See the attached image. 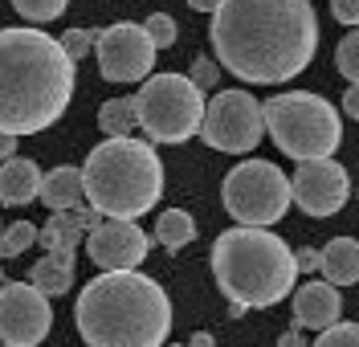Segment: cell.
I'll return each mask as SVG.
<instances>
[{
  "mask_svg": "<svg viewBox=\"0 0 359 347\" xmlns=\"http://www.w3.org/2000/svg\"><path fill=\"white\" fill-rule=\"evenodd\" d=\"M347 192H351V180L347 172L339 168L331 156L323 160H302L298 172H294V200L302 212L311 217H331L347 205Z\"/></svg>",
  "mask_w": 359,
  "mask_h": 347,
  "instance_id": "12",
  "label": "cell"
},
{
  "mask_svg": "<svg viewBox=\"0 0 359 347\" xmlns=\"http://www.w3.org/2000/svg\"><path fill=\"white\" fill-rule=\"evenodd\" d=\"M17 156V135H8V131H0V163L13 160Z\"/></svg>",
  "mask_w": 359,
  "mask_h": 347,
  "instance_id": "32",
  "label": "cell"
},
{
  "mask_svg": "<svg viewBox=\"0 0 359 347\" xmlns=\"http://www.w3.org/2000/svg\"><path fill=\"white\" fill-rule=\"evenodd\" d=\"M94 57H98V74L107 82H135V78H147L151 74L156 41L147 37L143 25L118 21L94 37Z\"/></svg>",
  "mask_w": 359,
  "mask_h": 347,
  "instance_id": "10",
  "label": "cell"
},
{
  "mask_svg": "<svg viewBox=\"0 0 359 347\" xmlns=\"http://www.w3.org/2000/svg\"><path fill=\"white\" fill-rule=\"evenodd\" d=\"M339 311H343V299L335 282H306L294 294V323L306 331H327L331 323H339Z\"/></svg>",
  "mask_w": 359,
  "mask_h": 347,
  "instance_id": "14",
  "label": "cell"
},
{
  "mask_svg": "<svg viewBox=\"0 0 359 347\" xmlns=\"http://www.w3.org/2000/svg\"><path fill=\"white\" fill-rule=\"evenodd\" d=\"M82 233L86 229L74 221V208H53V217L37 229V241H41L45 250H78Z\"/></svg>",
  "mask_w": 359,
  "mask_h": 347,
  "instance_id": "19",
  "label": "cell"
},
{
  "mask_svg": "<svg viewBox=\"0 0 359 347\" xmlns=\"http://www.w3.org/2000/svg\"><path fill=\"white\" fill-rule=\"evenodd\" d=\"M86 200L102 217H143L159 200L163 188V163L151 143L127 135H111L102 147L86 156Z\"/></svg>",
  "mask_w": 359,
  "mask_h": 347,
  "instance_id": "5",
  "label": "cell"
},
{
  "mask_svg": "<svg viewBox=\"0 0 359 347\" xmlns=\"http://www.w3.org/2000/svg\"><path fill=\"white\" fill-rule=\"evenodd\" d=\"M294 200V180L282 176L278 163L245 160L224 176V208L237 225H273L286 217Z\"/></svg>",
  "mask_w": 359,
  "mask_h": 347,
  "instance_id": "8",
  "label": "cell"
},
{
  "mask_svg": "<svg viewBox=\"0 0 359 347\" xmlns=\"http://www.w3.org/2000/svg\"><path fill=\"white\" fill-rule=\"evenodd\" d=\"M335 62H339V74H343V78L359 82V29H355V33H347V37L339 41Z\"/></svg>",
  "mask_w": 359,
  "mask_h": 347,
  "instance_id": "23",
  "label": "cell"
},
{
  "mask_svg": "<svg viewBox=\"0 0 359 347\" xmlns=\"http://www.w3.org/2000/svg\"><path fill=\"white\" fill-rule=\"evenodd\" d=\"M212 274L229 299L245 302L253 311V306H273L290 294L298 261L282 237L266 233L262 225H241V229H229L217 237Z\"/></svg>",
  "mask_w": 359,
  "mask_h": 347,
  "instance_id": "4",
  "label": "cell"
},
{
  "mask_svg": "<svg viewBox=\"0 0 359 347\" xmlns=\"http://www.w3.org/2000/svg\"><path fill=\"white\" fill-rule=\"evenodd\" d=\"M331 13L339 25H359V0H331Z\"/></svg>",
  "mask_w": 359,
  "mask_h": 347,
  "instance_id": "28",
  "label": "cell"
},
{
  "mask_svg": "<svg viewBox=\"0 0 359 347\" xmlns=\"http://www.w3.org/2000/svg\"><path fill=\"white\" fill-rule=\"evenodd\" d=\"M41 200L49 208H78L86 200V176H82V168H53V172H45Z\"/></svg>",
  "mask_w": 359,
  "mask_h": 347,
  "instance_id": "16",
  "label": "cell"
},
{
  "mask_svg": "<svg viewBox=\"0 0 359 347\" xmlns=\"http://www.w3.org/2000/svg\"><path fill=\"white\" fill-rule=\"evenodd\" d=\"M135 123H139L135 98H111V102H102V111H98V127H102L107 135H131Z\"/></svg>",
  "mask_w": 359,
  "mask_h": 347,
  "instance_id": "21",
  "label": "cell"
},
{
  "mask_svg": "<svg viewBox=\"0 0 359 347\" xmlns=\"http://www.w3.org/2000/svg\"><path fill=\"white\" fill-rule=\"evenodd\" d=\"M188 4H192L196 13H217V8H221V0H188Z\"/></svg>",
  "mask_w": 359,
  "mask_h": 347,
  "instance_id": "33",
  "label": "cell"
},
{
  "mask_svg": "<svg viewBox=\"0 0 359 347\" xmlns=\"http://www.w3.org/2000/svg\"><path fill=\"white\" fill-rule=\"evenodd\" d=\"M192 237H196V225H192V217H188L184 208H168V212L156 221V241L168 250V254L184 250Z\"/></svg>",
  "mask_w": 359,
  "mask_h": 347,
  "instance_id": "20",
  "label": "cell"
},
{
  "mask_svg": "<svg viewBox=\"0 0 359 347\" xmlns=\"http://www.w3.org/2000/svg\"><path fill=\"white\" fill-rule=\"evenodd\" d=\"M37 196H41V172H37V163L21 160V156L0 163V200L4 205H29Z\"/></svg>",
  "mask_w": 359,
  "mask_h": 347,
  "instance_id": "15",
  "label": "cell"
},
{
  "mask_svg": "<svg viewBox=\"0 0 359 347\" xmlns=\"http://www.w3.org/2000/svg\"><path fill=\"white\" fill-rule=\"evenodd\" d=\"M192 82H196V86H212V82H217V66H212L208 57H196V62H192Z\"/></svg>",
  "mask_w": 359,
  "mask_h": 347,
  "instance_id": "29",
  "label": "cell"
},
{
  "mask_svg": "<svg viewBox=\"0 0 359 347\" xmlns=\"http://www.w3.org/2000/svg\"><path fill=\"white\" fill-rule=\"evenodd\" d=\"M0 347H13V343H0Z\"/></svg>",
  "mask_w": 359,
  "mask_h": 347,
  "instance_id": "36",
  "label": "cell"
},
{
  "mask_svg": "<svg viewBox=\"0 0 359 347\" xmlns=\"http://www.w3.org/2000/svg\"><path fill=\"white\" fill-rule=\"evenodd\" d=\"M74 282V250H45V257L33 266V286L45 294H66Z\"/></svg>",
  "mask_w": 359,
  "mask_h": 347,
  "instance_id": "18",
  "label": "cell"
},
{
  "mask_svg": "<svg viewBox=\"0 0 359 347\" xmlns=\"http://www.w3.org/2000/svg\"><path fill=\"white\" fill-rule=\"evenodd\" d=\"M86 250L98 270H139V261L151 250V237L127 217H111L86 233Z\"/></svg>",
  "mask_w": 359,
  "mask_h": 347,
  "instance_id": "13",
  "label": "cell"
},
{
  "mask_svg": "<svg viewBox=\"0 0 359 347\" xmlns=\"http://www.w3.org/2000/svg\"><path fill=\"white\" fill-rule=\"evenodd\" d=\"M266 131L269 139L290 156V160H323L331 156L343 139L335 107L323 94H273L266 107Z\"/></svg>",
  "mask_w": 359,
  "mask_h": 347,
  "instance_id": "6",
  "label": "cell"
},
{
  "mask_svg": "<svg viewBox=\"0 0 359 347\" xmlns=\"http://www.w3.org/2000/svg\"><path fill=\"white\" fill-rule=\"evenodd\" d=\"M53 311L49 294L37 290L33 282H4L0 290V343L13 347H33L49 335Z\"/></svg>",
  "mask_w": 359,
  "mask_h": 347,
  "instance_id": "11",
  "label": "cell"
},
{
  "mask_svg": "<svg viewBox=\"0 0 359 347\" xmlns=\"http://www.w3.org/2000/svg\"><path fill=\"white\" fill-rule=\"evenodd\" d=\"M294 261H298V270H318V266H323V254H314V250H298Z\"/></svg>",
  "mask_w": 359,
  "mask_h": 347,
  "instance_id": "30",
  "label": "cell"
},
{
  "mask_svg": "<svg viewBox=\"0 0 359 347\" xmlns=\"http://www.w3.org/2000/svg\"><path fill=\"white\" fill-rule=\"evenodd\" d=\"M62 46H66V53L78 62V57H86L90 49H94V37H90L86 29H66V33H62Z\"/></svg>",
  "mask_w": 359,
  "mask_h": 347,
  "instance_id": "27",
  "label": "cell"
},
{
  "mask_svg": "<svg viewBox=\"0 0 359 347\" xmlns=\"http://www.w3.org/2000/svg\"><path fill=\"white\" fill-rule=\"evenodd\" d=\"M314 347H359V323H331Z\"/></svg>",
  "mask_w": 359,
  "mask_h": 347,
  "instance_id": "25",
  "label": "cell"
},
{
  "mask_svg": "<svg viewBox=\"0 0 359 347\" xmlns=\"http://www.w3.org/2000/svg\"><path fill=\"white\" fill-rule=\"evenodd\" d=\"M33 241H37V225H33V221H17V225H8V229H4V237H0V257L25 254Z\"/></svg>",
  "mask_w": 359,
  "mask_h": 347,
  "instance_id": "22",
  "label": "cell"
},
{
  "mask_svg": "<svg viewBox=\"0 0 359 347\" xmlns=\"http://www.w3.org/2000/svg\"><path fill=\"white\" fill-rule=\"evenodd\" d=\"M74 94V57L41 29H0V131L37 135Z\"/></svg>",
  "mask_w": 359,
  "mask_h": 347,
  "instance_id": "2",
  "label": "cell"
},
{
  "mask_svg": "<svg viewBox=\"0 0 359 347\" xmlns=\"http://www.w3.org/2000/svg\"><path fill=\"white\" fill-rule=\"evenodd\" d=\"M192 347H217V339L204 335V331H196V335H192Z\"/></svg>",
  "mask_w": 359,
  "mask_h": 347,
  "instance_id": "35",
  "label": "cell"
},
{
  "mask_svg": "<svg viewBox=\"0 0 359 347\" xmlns=\"http://www.w3.org/2000/svg\"><path fill=\"white\" fill-rule=\"evenodd\" d=\"M266 131V115H262V102L245 90H221L208 107H204V127L201 139L217 151H253L262 143Z\"/></svg>",
  "mask_w": 359,
  "mask_h": 347,
  "instance_id": "9",
  "label": "cell"
},
{
  "mask_svg": "<svg viewBox=\"0 0 359 347\" xmlns=\"http://www.w3.org/2000/svg\"><path fill=\"white\" fill-rule=\"evenodd\" d=\"M278 347H306V339H302L298 331H290V335H282V339H278Z\"/></svg>",
  "mask_w": 359,
  "mask_h": 347,
  "instance_id": "34",
  "label": "cell"
},
{
  "mask_svg": "<svg viewBox=\"0 0 359 347\" xmlns=\"http://www.w3.org/2000/svg\"><path fill=\"white\" fill-rule=\"evenodd\" d=\"M327 282L335 286H351L359 282V241L355 237H335L327 250H323V266H318Z\"/></svg>",
  "mask_w": 359,
  "mask_h": 347,
  "instance_id": "17",
  "label": "cell"
},
{
  "mask_svg": "<svg viewBox=\"0 0 359 347\" xmlns=\"http://www.w3.org/2000/svg\"><path fill=\"white\" fill-rule=\"evenodd\" d=\"M343 111L351 118H359V82H351V90L343 94Z\"/></svg>",
  "mask_w": 359,
  "mask_h": 347,
  "instance_id": "31",
  "label": "cell"
},
{
  "mask_svg": "<svg viewBox=\"0 0 359 347\" xmlns=\"http://www.w3.org/2000/svg\"><path fill=\"white\" fill-rule=\"evenodd\" d=\"M147 37L156 41V49H168L172 41H176V21L168 17V13H156V17H147Z\"/></svg>",
  "mask_w": 359,
  "mask_h": 347,
  "instance_id": "26",
  "label": "cell"
},
{
  "mask_svg": "<svg viewBox=\"0 0 359 347\" xmlns=\"http://www.w3.org/2000/svg\"><path fill=\"white\" fill-rule=\"evenodd\" d=\"M86 347H159L172 331V302L139 270H107L78 294Z\"/></svg>",
  "mask_w": 359,
  "mask_h": 347,
  "instance_id": "3",
  "label": "cell"
},
{
  "mask_svg": "<svg viewBox=\"0 0 359 347\" xmlns=\"http://www.w3.org/2000/svg\"><path fill=\"white\" fill-rule=\"evenodd\" d=\"M188 347H192V343H188Z\"/></svg>",
  "mask_w": 359,
  "mask_h": 347,
  "instance_id": "37",
  "label": "cell"
},
{
  "mask_svg": "<svg viewBox=\"0 0 359 347\" xmlns=\"http://www.w3.org/2000/svg\"><path fill=\"white\" fill-rule=\"evenodd\" d=\"M139 127L151 143H184L204 127V94L184 74H156L135 94Z\"/></svg>",
  "mask_w": 359,
  "mask_h": 347,
  "instance_id": "7",
  "label": "cell"
},
{
  "mask_svg": "<svg viewBox=\"0 0 359 347\" xmlns=\"http://www.w3.org/2000/svg\"><path fill=\"white\" fill-rule=\"evenodd\" d=\"M13 8L29 21H53V17H62L66 0H13Z\"/></svg>",
  "mask_w": 359,
  "mask_h": 347,
  "instance_id": "24",
  "label": "cell"
},
{
  "mask_svg": "<svg viewBox=\"0 0 359 347\" xmlns=\"http://www.w3.org/2000/svg\"><path fill=\"white\" fill-rule=\"evenodd\" d=\"M318 46L311 0H221L212 13V49L245 82H290Z\"/></svg>",
  "mask_w": 359,
  "mask_h": 347,
  "instance_id": "1",
  "label": "cell"
}]
</instances>
